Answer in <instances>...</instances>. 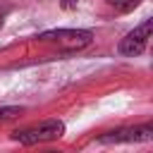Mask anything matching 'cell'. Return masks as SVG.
Segmentation results:
<instances>
[{
	"mask_svg": "<svg viewBox=\"0 0 153 153\" xmlns=\"http://www.w3.org/2000/svg\"><path fill=\"white\" fill-rule=\"evenodd\" d=\"M65 134V124L60 120H45L41 124H33L29 129H17L12 131V139L24 143V146H33V143H45V141H55Z\"/></svg>",
	"mask_w": 153,
	"mask_h": 153,
	"instance_id": "1",
	"label": "cell"
},
{
	"mask_svg": "<svg viewBox=\"0 0 153 153\" xmlns=\"http://www.w3.org/2000/svg\"><path fill=\"white\" fill-rule=\"evenodd\" d=\"M151 26H153V22H151V19H143L134 31H129V33L120 41L117 50H120L122 55H139V53H143L146 45H148V38H151Z\"/></svg>",
	"mask_w": 153,
	"mask_h": 153,
	"instance_id": "3",
	"label": "cell"
},
{
	"mask_svg": "<svg viewBox=\"0 0 153 153\" xmlns=\"http://www.w3.org/2000/svg\"><path fill=\"white\" fill-rule=\"evenodd\" d=\"M108 2H110L117 12H129V10H134L141 0H108Z\"/></svg>",
	"mask_w": 153,
	"mask_h": 153,
	"instance_id": "6",
	"label": "cell"
},
{
	"mask_svg": "<svg viewBox=\"0 0 153 153\" xmlns=\"http://www.w3.org/2000/svg\"><path fill=\"white\" fill-rule=\"evenodd\" d=\"M153 139V127L143 124V127H124V129H115L108 131L103 136H98L100 143H139V141H151Z\"/></svg>",
	"mask_w": 153,
	"mask_h": 153,
	"instance_id": "4",
	"label": "cell"
},
{
	"mask_svg": "<svg viewBox=\"0 0 153 153\" xmlns=\"http://www.w3.org/2000/svg\"><path fill=\"white\" fill-rule=\"evenodd\" d=\"M60 5H62V10H74V7L79 5V0H62Z\"/></svg>",
	"mask_w": 153,
	"mask_h": 153,
	"instance_id": "7",
	"label": "cell"
},
{
	"mask_svg": "<svg viewBox=\"0 0 153 153\" xmlns=\"http://www.w3.org/2000/svg\"><path fill=\"white\" fill-rule=\"evenodd\" d=\"M91 31L86 29H57V31H45L41 33V41H53L65 50H79L91 43Z\"/></svg>",
	"mask_w": 153,
	"mask_h": 153,
	"instance_id": "2",
	"label": "cell"
},
{
	"mask_svg": "<svg viewBox=\"0 0 153 153\" xmlns=\"http://www.w3.org/2000/svg\"><path fill=\"white\" fill-rule=\"evenodd\" d=\"M19 115H22V108H14V105H2V108H0V124H2V122L14 120V117H19Z\"/></svg>",
	"mask_w": 153,
	"mask_h": 153,
	"instance_id": "5",
	"label": "cell"
}]
</instances>
